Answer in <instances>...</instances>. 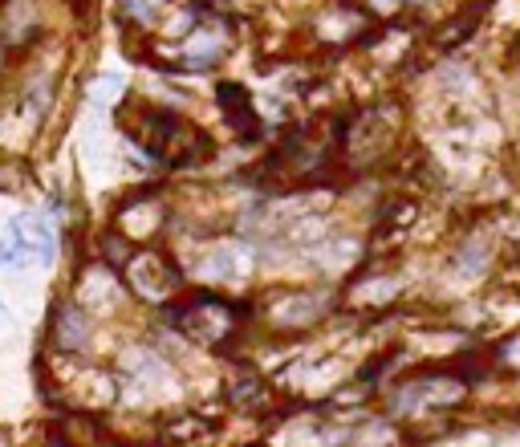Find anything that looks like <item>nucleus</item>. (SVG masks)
Listing matches in <instances>:
<instances>
[{
	"label": "nucleus",
	"instance_id": "f257e3e1",
	"mask_svg": "<svg viewBox=\"0 0 520 447\" xmlns=\"http://www.w3.org/2000/svg\"><path fill=\"white\" fill-rule=\"evenodd\" d=\"M118 126L126 131V143L147 151L163 171H195L204 167L216 151V143L191 126L179 110H167L159 102H126L118 106Z\"/></svg>",
	"mask_w": 520,
	"mask_h": 447
},
{
	"label": "nucleus",
	"instance_id": "f03ea898",
	"mask_svg": "<svg viewBox=\"0 0 520 447\" xmlns=\"http://www.w3.org/2000/svg\"><path fill=\"white\" fill-rule=\"evenodd\" d=\"M248 317H252V305L228 301L220 293H191L183 301H171V326L208 350H224L228 342H236L244 334L240 322H248Z\"/></svg>",
	"mask_w": 520,
	"mask_h": 447
},
{
	"label": "nucleus",
	"instance_id": "7ed1b4c3",
	"mask_svg": "<svg viewBox=\"0 0 520 447\" xmlns=\"http://www.w3.org/2000/svg\"><path fill=\"white\" fill-rule=\"evenodd\" d=\"M41 391L74 411H106L118 403V374L102 362H82L78 354H57L49 382L41 378Z\"/></svg>",
	"mask_w": 520,
	"mask_h": 447
},
{
	"label": "nucleus",
	"instance_id": "20e7f679",
	"mask_svg": "<svg viewBox=\"0 0 520 447\" xmlns=\"http://www.w3.org/2000/svg\"><path fill=\"white\" fill-rule=\"evenodd\" d=\"M338 309L330 289H269L252 301V317L273 334H305Z\"/></svg>",
	"mask_w": 520,
	"mask_h": 447
},
{
	"label": "nucleus",
	"instance_id": "39448f33",
	"mask_svg": "<svg viewBox=\"0 0 520 447\" xmlns=\"http://www.w3.org/2000/svg\"><path fill=\"white\" fill-rule=\"evenodd\" d=\"M118 273H122V285L147 305H171L183 285V269L171 257H163L159 248H135V257Z\"/></svg>",
	"mask_w": 520,
	"mask_h": 447
},
{
	"label": "nucleus",
	"instance_id": "423d86ee",
	"mask_svg": "<svg viewBox=\"0 0 520 447\" xmlns=\"http://www.w3.org/2000/svg\"><path fill=\"white\" fill-rule=\"evenodd\" d=\"M374 29H378V21L370 17V9L362 5V0H325V5H317L313 17H309L313 41L330 45V49L366 41Z\"/></svg>",
	"mask_w": 520,
	"mask_h": 447
},
{
	"label": "nucleus",
	"instance_id": "0eeeda50",
	"mask_svg": "<svg viewBox=\"0 0 520 447\" xmlns=\"http://www.w3.org/2000/svg\"><path fill=\"white\" fill-rule=\"evenodd\" d=\"M171 224V204L159 196V191H130L122 196L110 212V228L122 232L130 244H143V240H155L163 228Z\"/></svg>",
	"mask_w": 520,
	"mask_h": 447
},
{
	"label": "nucleus",
	"instance_id": "6e6552de",
	"mask_svg": "<svg viewBox=\"0 0 520 447\" xmlns=\"http://www.w3.org/2000/svg\"><path fill=\"white\" fill-rule=\"evenodd\" d=\"M94 330H90V313L78 301H57L49 313V346L53 354H82L90 350Z\"/></svg>",
	"mask_w": 520,
	"mask_h": 447
},
{
	"label": "nucleus",
	"instance_id": "1a4fd4ad",
	"mask_svg": "<svg viewBox=\"0 0 520 447\" xmlns=\"http://www.w3.org/2000/svg\"><path fill=\"white\" fill-rule=\"evenodd\" d=\"M41 37L37 0H0V53H25Z\"/></svg>",
	"mask_w": 520,
	"mask_h": 447
},
{
	"label": "nucleus",
	"instance_id": "9d476101",
	"mask_svg": "<svg viewBox=\"0 0 520 447\" xmlns=\"http://www.w3.org/2000/svg\"><path fill=\"white\" fill-rule=\"evenodd\" d=\"M122 293H126V285H122V277H118V269H110V265H102V261H90V265H82V273H78V305L90 313V309H114L118 301H122Z\"/></svg>",
	"mask_w": 520,
	"mask_h": 447
},
{
	"label": "nucleus",
	"instance_id": "9b49d317",
	"mask_svg": "<svg viewBox=\"0 0 520 447\" xmlns=\"http://www.w3.org/2000/svg\"><path fill=\"white\" fill-rule=\"evenodd\" d=\"M252 265H256V257H252V248H248L244 240H220V244H212V252H208L204 273H208V281H216V285H240V281H248Z\"/></svg>",
	"mask_w": 520,
	"mask_h": 447
},
{
	"label": "nucleus",
	"instance_id": "f8f14e48",
	"mask_svg": "<svg viewBox=\"0 0 520 447\" xmlns=\"http://www.w3.org/2000/svg\"><path fill=\"white\" fill-rule=\"evenodd\" d=\"M496 232L492 228H468L464 232V240H460V248H455V273L460 277H480V273H488V265H492V257H496Z\"/></svg>",
	"mask_w": 520,
	"mask_h": 447
},
{
	"label": "nucleus",
	"instance_id": "ddd939ff",
	"mask_svg": "<svg viewBox=\"0 0 520 447\" xmlns=\"http://www.w3.org/2000/svg\"><path fill=\"white\" fill-rule=\"evenodd\" d=\"M399 293H403V277L399 273H382V269L370 273V265H366V269H358L350 301L362 305V309H386L390 301H399Z\"/></svg>",
	"mask_w": 520,
	"mask_h": 447
},
{
	"label": "nucleus",
	"instance_id": "4468645a",
	"mask_svg": "<svg viewBox=\"0 0 520 447\" xmlns=\"http://www.w3.org/2000/svg\"><path fill=\"white\" fill-rule=\"evenodd\" d=\"M159 439H163V447H208L216 439V423L200 411H183L159 427Z\"/></svg>",
	"mask_w": 520,
	"mask_h": 447
},
{
	"label": "nucleus",
	"instance_id": "2eb2a0df",
	"mask_svg": "<svg viewBox=\"0 0 520 447\" xmlns=\"http://www.w3.org/2000/svg\"><path fill=\"white\" fill-rule=\"evenodd\" d=\"M484 17H488V0H468L464 9H455L443 25H435V45L443 49V53H451V49H460L480 25H484Z\"/></svg>",
	"mask_w": 520,
	"mask_h": 447
},
{
	"label": "nucleus",
	"instance_id": "dca6fc26",
	"mask_svg": "<svg viewBox=\"0 0 520 447\" xmlns=\"http://www.w3.org/2000/svg\"><path fill=\"white\" fill-rule=\"evenodd\" d=\"M228 403L236 407V411H244V415H265V411H273L277 407V395H273V387L260 374H252V370H244V374H236L232 382H228Z\"/></svg>",
	"mask_w": 520,
	"mask_h": 447
},
{
	"label": "nucleus",
	"instance_id": "f3484780",
	"mask_svg": "<svg viewBox=\"0 0 520 447\" xmlns=\"http://www.w3.org/2000/svg\"><path fill=\"white\" fill-rule=\"evenodd\" d=\"M114 13L130 29H159L171 13V0H114Z\"/></svg>",
	"mask_w": 520,
	"mask_h": 447
},
{
	"label": "nucleus",
	"instance_id": "a211bd4d",
	"mask_svg": "<svg viewBox=\"0 0 520 447\" xmlns=\"http://www.w3.org/2000/svg\"><path fill=\"white\" fill-rule=\"evenodd\" d=\"M135 248H139V244H130V240H126L122 232H114V228L98 236V252H102V265H110V269H122V265H126L130 257H135Z\"/></svg>",
	"mask_w": 520,
	"mask_h": 447
},
{
	"label": "nucleus",
	"instance_id": "6ab92c4d",
	"mask_svg": "<svg viewBox=\"0 0 520 447\" xmlns=\"http://www.w3.org/2000/svg\"><path fill=\"white\" fill-rule=\"evenodd\" d=\"M492 362L500 366V370H512V374H520V330L516 334H508L496 350H492Z\"/></svg>",
	"mask_w": 520,
	"mask_h": 447
},
{
	"label": "nucleus",
	"instance_id": "aec40b11",
	"mask_svg": "<svg viewBox=\"0 0 520 447\" xmlns=\"http://www.w3.org/2000/svg\"><path fill=\"white\" fill-rule=\"evenodd\" d=\"M362 5L370 9V17H374V21H390L395 13H403V9H407V0H362Z\"/></svg>",
	"mask_w": 520,
	"mask_h": 447
},
{
	"label": "nucleus",
	"instance_id": "412c9836",
	"mask_svg": "<svg viewBox=\"0 0 520 447\" xmlns=\"http://www.w3.org/2000/svg\"><path fill=\"white\" fill-rule=\"evenodd\" d=\"M25 183V163H17V159H0V187H21Z\"/></svg>",
	"mask_w": 520,
	"mask_h": 447
},
{
	"label": "nucleus",
	"instance_id": "4be33fe9",
	"mask_svg": "<svg viewBox=\"0 0 520 447\" xmlns=\"http://www.w3.org/2000/svg\"><path fill=\"white\" fill-rule=\"evenodd\" d=\"M9 330H13V313H9V305L0 301V342L9 338Z\"/></svg>",
	"mask_w": 520,
	"mask_h": 447
},
{
	"label": "nucleus",
	"instance_id": "5701e85b",
	"mask_svg": "<svg viewBox=\"0 0 520 447\" xmlns=\"http://www.w3.org/2000/svg\"><path fill=\"white\" fill-rule=\"evenodd\" d=\"M70 5H74V9L82 13V9H90V5H94V0H70Z\"/></svg>",
	"mask_w": 520,
	"mask_h": 447
},
{
	"label": "nucleus",
	"instance_id": "b1692460",
	"mask_svg": "<svg viewBox=\"0 0 520 447\" xmlns=\"http://www.w3.org/2000/svg\"><path fill=\"white\" fill-rule=\"evenodd\" d=\"M0 447H9V443H5V439H0Z\"/></svg>",
	"mask_w": 520,
	"mask_h": 447
},
{
	"label": "nucleus",
	"instance_id": "393cba45",
	"mask_svg": "<svg viewBox=\"0 0 520 447\" xmlns=\"http://www.w3.org/2000/svg\"><path fill=\"white\" fill-rule=\"evenodd\" d=\"M195 5H200V0H195Z\"/></svg>",
	"mask_w": 520,
	"mask_h": 447
}]
</instances>
